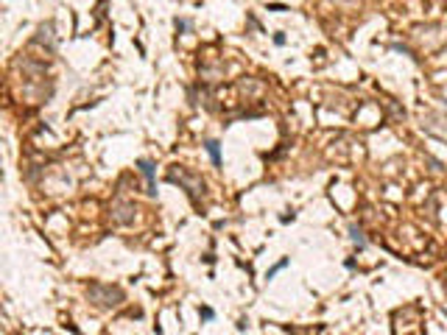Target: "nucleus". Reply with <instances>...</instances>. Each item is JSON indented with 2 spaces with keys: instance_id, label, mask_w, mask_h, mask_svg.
Returning a JSON list of instances; mask_svg holds the SVG:
<instances>
[{
  "instance_id": "nucleus-3",
  "label": "nucleus",
  "mask_w": 447,
  "mask_h": 335,
  "mask_svg": "<svg viewBox=\"0 0 447 335\" xmlns=\"http://www.w3.org/2000/svg\"><path fill=\"white\" fill-rule=\"evenodd\" d=\"M285 266H288V260H279L277 266H274V268H271V271L266 274V279H274V277H277V274H279V271H282Z\"/></svg>"
},
{
  "instance_id": "nucleus-1",
  "label": "nucleus",
  "mask_w": 447,
  "mask_h": 335,
  "mask_svg": "<svg viewBox=\"0 0 447 335\" xmlns=\"http://www.w3.org/2000/svg\"><path fill=\"white\" fill-rule=\"evenodd\" d=\"M137 168H140V173H143L145 182H148V193H156V190H154V165H151V162H145V159H140V162H137Z\"/></svg>"
},
{
  "instance_id": "nucleus-2",
  "label": "nucleus",
  "mask_w": 447,
  "mask_h": 335,
  "mask_svg": "<svg viewBox=\"0 0 447 335\" xmlns=\"http://www.w3.org/2000/svg\"><path fill=\"white\" fill-rule=\"evenodd\" d=\"M207 154H210L212 165H221V148H218L215 140H207Z\"/></svg>"
},
{
  "instance_id": "nucleus-4",
  "label": "nucleus",
  "mask_w": 447,
  "mask_h": 335,
  "mask_svg": "<svg viewBox=\"0 0 447 335\" xmlns=\"http://www.w3.org/2000/svg\"><path fill=\"white\" fill-rule=\"evenodd\" d=\"M352 237H355V243H358V246L366 243V240H363V234H361V229H352Z\"/></svg>"
}]
</instances>
